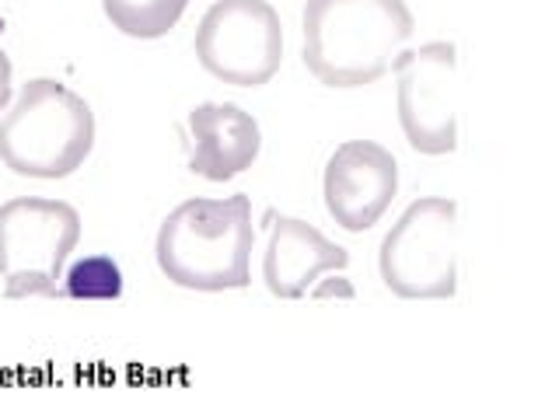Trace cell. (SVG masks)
Here are the masks:
<instances>
[{"mask_svg": "<svg viewBox=\"0 0 559 419\" xmlns=\"http://www.w3.org/2000/svg\"><path fill=\"white\" fill-rule=\"evenodd\" d=\"M189 171L206 182H227L249 171L262 151V130L252 112L231 101H203L189 112Z\"/></svg>", "mask_w": 559, "mask_h": 419, "instance_id": "cell-10", "label": "cell"}, {"mask_svg": "<svg viewBox=\"0 0 559 419\" xmlns=\"http://www.w3.org/2000/svg\"><path fill=\"white\" fill-rule=\"evenodd\" d=\"M81 241V214L63 200L22 196L0 206V276L4 294L57 297V279Z\"/></svg>", "mask_w": 559, "mask_h": 419, "instance_id": "cell-5", "label": "cell"}, {"mask_svg": "<svg viewBox=\"0 0 559 419\" xmlns=\"http://www.w3.org/2000/svg\"><path fill=\"white\" fill-rule=\"evenodd\" d=\"M305 67L325 87H364L392 70L413 39L406 0H308Z\"/></svg>", "mask_w": 559, "mask_h": 419, "instance_id": "cell-1", "label": "cell"}, {"mask_svg": "<svg viewBox=\"0 0 559 419\" xmlns=\"http://www.w3.org/2000/svg\"><path fill=\"white\" fill-rule=\"evenodd\" d=\"M11 77H14V67H11V57L4 49H0V112L8 109L11 101Z\"/></svg>", "mask_w": 559, "mask_h": 419, "instance_id": "cell-13", "label": "cell"}, {"mask_svg": "<svg viewBox=\"0 0 559 419\" xmlns=\"http://www.w3.org/2000/svg\"><path fill=\"white\" fill-rule=\"evenodd\" d=\"M384 287L406 301H441L459 290V203L424 196L381 241Z\"/></svg>", "mask_w": 559, "mask_h": 419, "instance_id": "cell-4", "label": "cell"}, {"mask_svg": "<svg viewBox=\"0 0 559 419\" xmlns=\"http://www.w3.org/2000/svg\"><path fill=\"white\" fill-rule=\"evenodd\" d=\"M92 147V105L52 77L28 81L0 119V161L22 179H67Z\"/></svg>", "mask_w": 559, "mask_h": 419, "instance_id": "cell-3", "label": "cell"}, {"mask_svg": "<svg viewBox=\"0 0 559 419\" xmlns=\"http://www.w3.org/2000/svg\"><path fill=\"white\" fill-rule=\"evenodd\" d=\"M189 0H102L105 17L130 39H162L179 17L186 14Z\"/></svg>", "mask_w": 559, "mask_h": 419, "instance_id": "cell-11", "label": "cell"}, {"mask_svg": "<svg viewBox=\"0 0 559 419\" xmlns=\"http://www.w3.org/2000/svg\"><path fill=\"white\" fill-rule=\"evenodd\" d=\"M325 294H343V297H354V290H349L346 284H329V287H319V290H314V297H325Z\"/></svg>", "mask_w": 559, "mask_h": 419, "instance_id": "cell-14", "label": "cell"}, {"mask_svg": "<svg viewBox=\"0 0 559 419\" xmlns=\"http://www.w3.org/2000/svg\"><path fill=\"white\" fill-rule=\"evenodd\" d=\"M192 49L210 77L262 87L284 63V25L270 0H217L203 14Z\"/></svg>", "mask_w": 559, "mask_h": 419, "instance_id": "cell-6", "label": "cell"}, {"mask_svg": "<svg viewBox=\"0 0 559 419\" xmlns=\"http://www.w3.org/2000/svg\"><path fill=\"white\" fill-rule=\"evenodd\" d=\"M399 77V122L409 147L441 157L459 147V116H454V43H427L395 57Z\"/></svg>", "mask_w": 559, "mask_h": 419, "instance_id": "cell-7", "label": "cell"}, {"mask_svg": "<svg viewBox=\"0 0 559 419\" xmlns=\"http://www.w3.org/2000/svg\"><path fill=\"white\" fill-rule=\"evenodd\" d=\"M252 203L245 192L224 200H186L157 231V266L186 290H245L252 284Z\"/></svg>", "mask_w": 559, "mask_h": 419, "instance_id": "cell-2", "label": "cell"}, {"mask_svg": "<svg viewBox=\"0 0 559 419\" xmlns=\"http://www.w3.org/2000/svg\"><path fill=\"white\" fill-rule=\"evenodd\" d=\"M325 210L343 231L364 235L384 217L399 192V165L374 140H346L325 165Z\"/></svg>", "mask_w": 559, "mask_h": 419, "instance_id": "cell-8", "label": "cell"}, {"mask_svg": "<svg viewBox=\"0 0 559 419\" xmlns=\"http://www.w3.org/2000/svg\"><path fill=\"white\" fill-rule=\"evenodd\" d=\"M57 297H74V301H119L122 297V270L109 255L78 259L67 270L63 287Z\"/></svg>", "mask_w": 559, "mask_h": 419, "instance_id": "cell-12", "label": "cell"}, {"mask_svg": "<svg viewBox=\"0 0 559 419\" xmlns=\"http://www.w3.org/2000/svg\"><path fill=\"white\" fill-rule=\"evenodd\" d=\"M266 255H262V279L280 301H297L305 297L319 276L329 270H346L349 252L329 241L319 227H311L297 217H284L276 210H266Z\"/></svg>", "mask_w": 559, "mask_h": 419, "instance_id": "cell-9", "label": "cell"}]
</instances>
